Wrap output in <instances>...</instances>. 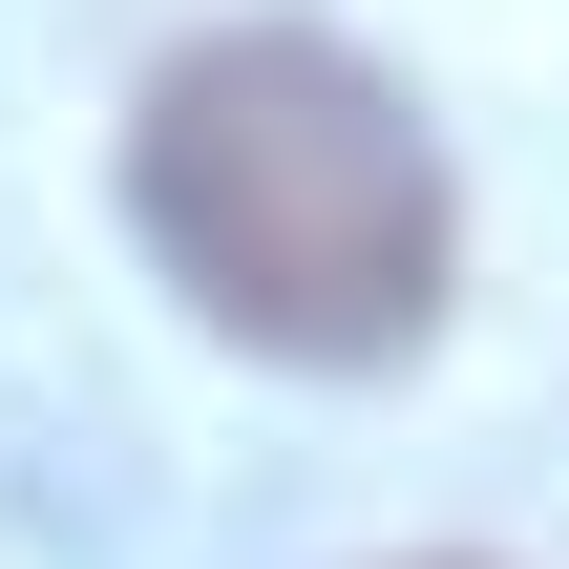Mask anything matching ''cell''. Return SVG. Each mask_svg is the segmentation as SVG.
I'll return each instance as SVG.
<instances>
[{
  "label": "cell",
  "mask_w": 569,
  "mask_h": 569,
  "mask_svg": "<svg viewBox=\"0 0 569 569\" xmlns=\"http://www.w3.org/2000/svg\"><path fill=\"white\" fill-rule=\"evenodd\" d=\"M127 211H148L169 296H190L211 338L317 359V380L401 359V338L443 317V253H465L443 127H422L359 42H317V21H211V42H169L148 106H127Z\"/></svg>",
  "instance_id": "1"
}]
</instances>
